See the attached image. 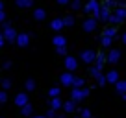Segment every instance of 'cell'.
Listing matches in <instances>:
<instances>
[{
  "mask_svg": "<svg viewBox=\"0 0 126 118\" xmlns=\"http://www.w3.org/2000/svg\"><path fill=\"white\" fill-rule=\"evenodd\" d=\"M33 19L35 20H45L47 19V11H45L43 8H37L35 11H33Z\"/></svg>",
  "mask_w": 126,
  "mask_h": 118,
  "instance_id": "cell-16",
  "label": "cell"
},
{
  "mask_svg": "<svg viewBox=\"0 0 126 118\" xmlns=\"http://www.w3.org/2000/svg\"><path fill=\"white\" fill-rule=\"evenodd\" d=\"M2 68H11V61H6V63H2Z\"/></svg>",
  "mask_w": 126,
  "mask_h": 118,
  "instance_id": "cell-39",
  "label": "cell"
},
{
  "mask_svg": "<svg viewBox=\"0 0 126 118\" xmlns=\"http://www.w3.org/2000/svg\"><path fill=\"white\" fill-rule=\"evenodd\" d=\"M50 107H52L54 111H59V109H63V102L59 100V96H58V98H52V100H50Z\"/></svg>",
  "mask_w": 126,
  "mask_h": 118,
  "instance_id": "cell-18",
  "label": "cell"
},
{
  "mask_svg": "<svg viewBox=\"0 0 126 118\" xmlns=\"http://www.w3.org/2000/svg\"><path fill=\"white\" fill-rule=\"evenodd\" d=\"M15 4L19 8H32L33 6V0H15Z\"/></svg>",
  "mask_w": 126,
  "mask_h": 118,
  "instance_id": "cell-21",
  "label": "cell"
},
{
  "mask_svg": "<svg viewBox=\"0 0 126 118\" xmlns=\"http://www.w3.org/2000/svg\"><path fill=\"white\" fill-rule=\"evenodd\" d=\"M0 39H4V32H2V28H0Z\"/></svg>",
  "mask_w": 126,
  "mask_h": 118,
  "instance_id": "cell-44",
  "label": "cell"
},
{
  "mask_svg": "<svg viewBox=\"0 0 126 118\" xmlns=\"http://www.w3.org/2000/svg\"><path fill=\"white\" fill-rule=\"evenodd\" d=\"M85 13H93L94 17L98 15V11H100V4H98V0H89V2H87L85 4Z\"/></svg>",
  "mask_w": 126,
  "mask_h": 118,
  "instance_id": "cell-3",
  "label": "cell"
},
{
  "mask_svg": "<svg viewBox=\"0 0 126 118\" xmlns=\"http://www.w3.org/2000/svg\"><path fill=\"white\" fill-rule=\"evenodd\" d=\"M115 89H117V92L119 94H126V81H117L115 83Z\"/></svg>",
  "mask_w": 126,
  "mask_h": 118,
  "instance_id": "cell-20",
  "label": "cell"
},
{
  "mask_svg": "<svg viewBox=\"0 0 126 118\" xmlns=\"http://www.w3.org/2000/svg\"><path fill=\"white\" fill-rule=\"evenodd\" d=\"M24 89H26L28 92L35 91V81H33V79H26V83H24Z\"/></svg>",
  "mask_w": 126,
  "mask_h": 118,
  "instance_id": "cell-23",
  "label": "cell"
},
{
  "mask_svg": "<svg viewBox=\"0 0 126 118\" xmlns=\"http://www.w3.org/2000/svg\"><path fill=\"white\" fill-rule=\"evenodd\" d=\"M80 59H82L85 65H91L94 59H96V54H94L93 50H83L82 54H80Z\"/></svg>",
  "mask_w": 126,
  "mask_h": 118,
  "instance_id": "cell-4",
  "label": "cell"
},
{
  "mask_svg": "<svg viewBox=\"0 0 126 118\" xmlns=\"http://www.w3.org/2000/svg\"><path fill=\"white\" fill-rule=\"evenodd\" d=\"M6 102H8V91L2 89V91H0V103H6Z\"/></svg>",
  "mask_w": 126,
  "mask_h": 118,
  "instance_id": "cell-31",
  "label": "cell"
},
{
  "mask_svg": "<svg viewBox=\"0 0 126 118\" xmlns=\"http://www.w3.org/2000/svg\"><path fill=\"white\" fill-rule=\"evenodd\" d=\"M52 44H56V48H58V46H67V39H65L63 35H59V33H58V35L52 39Z\"/></svg>",
  "mask_w": 126,
  "mask_h": 118,
  "instance_id": "cell-15",
  "label": "cell"
},
{
  "mask_svg": "<svg viewBox=\"0 0 126 118\" xmlns=\"http://www.w3.org/2000/svg\"><path fill=\"white\" fill-rule=\"evenodd\" d=\"M72 9H80V8H82V2H80V0H72Z\"/></svg>",
  "mask_w": 126,
  "mask_h": 118,
  "instance_id": "cell-37",
  "label": "cell"
},
{
  "mask_svg": "<svg viewBox=\"0 0 126 118\" xmlns=\"http://www.w3.org/2000/svg\"><path fill=\"white\" fill-rule=\"evenodd\" d=\"M89 89H85V87H82V89H74L72 87V91H71V100H74V102H82L83 98H87L89 96Z\"/></svg>",
  "mask_w": 126,
  "mask_h": 118,
  "instance_id": "cell-2",
  "label": "cell"
},
{
  "mask_svg": "<svg viewBox=\"0 0 126 118\" xmlns=\"http://www.w3.org/2000/svg\"><path fill=\"white\" fill-rule=\"evenodd\" d=\"M110 22H111V24H121V22H124V19L113 11V13H111V17H110Z\"/></svg>",
  "mask_w": 126,
  "mask_h": 118,
  "instance_id": "cell-22",
  "label": "cell"
},
{
  "mask_svg": "<svg viewBox=\"0 0 126 118\" xmlns=\"http://www.w3.org/2000/svg\"><path fill=\"white\" fill-rule=\"evenodd\" d=\"M122 43H124V44H126V32H124V33H122Z\"/></svg>",
  "mask_w": 126,
  "mask_h": 118,
  "instance_id": "cell-42",
  "label": "cell"
},
{
  "mask_svg": "<svg viewBox=\"0 0 126 118\" xmlns=\"http://www.w3.org/2000/svg\"><path fill=\"white\" fill-rule=\"evenodd\" d=\"M30 118H47V114H39V116H30Z\"/></svg>",
  "mask_w": 126,
  "mask_h": 118,
  "instance_id": "cell-41",
  "label": "cell"
},
{
  "mask_svg": "<svg viewBox=\"0 0 126 118\" xmlns=\"http://www.w3.org/2000/svg\"><path fill=\"white\" fill-rule=\"evenodd\" d=\"M63 22H65V28H71L72 24H74V17H72V15L63 17Z\"/></svg>",
  "mask_w": 126,
  "mask_h": 118,
  "instance_id": "cell-26",
  "label": "cell"
},
{
  "mask_svg": "<svg viewBox=\"0 0 126 118\" xmlns=\"http://www.w3.org/2000/svg\"><path fill=\"white\" fill-rule=\"evenodd\" d=\"M74 78L76 76L72 74V72H65V74H61V78H59V81H61V85H65V87H72V81H74Z\"/></svg>",
  "mask_w": 126,
  "mask_h": 118,
  "instance_id": "cell-6",
  "label": "cell"
},
{
  "mask_svg": "<svg viewBox=\"0 0 126 118\" xmlns=\"http://www.w3.org/2000/svg\"><path fill=\"white\" fill-rule=\"evenodd\" d=\"M96 24H98V19L89 17V19L83 20V30H85V32H94V30H96Z\"/></svg>",
  "mask_w": 126,
  "mask_h": 118,
  "instance_id": "cell-5",
  "label": "cell"
},
{
  "mask_svg": "<svg viewBox=\"0 0 126 118\" xmlns=\"http://www.w3.org/2000/svg\"><path fill=\"white\" fill-rule=\"evenodd\" d=\"M106 61H108V54L100 52V54H96V59H94V67L102 70V68H104V65H106Z\"/></svg>",
  "mask_w": 126,
  "mask_h": 118,
  "instance_id": "cell-10",
  "label": "cell"
},
{
  "mask_svg": "<svg viewBox=\"0 0 126 118\" xmlns=\"http://www.w3.org/2000/svg\"><path fill=\"white\" fill-rule=\"evenodd\" d=\"M122 100H124V102H126V94H122Z\"/></svg>",
  "mask_w": 126,
  "mask_h": 118,
  "instance_id": "cell-46",
  "label": "cell"
},
{
  "mask_svg": "<svg viewBox=\"0 0 126 118\" xmlns=\"http://www.w3.org/2000/svg\"><path fill=\"white\" fill-rule=\"evenodd\" d=\"M76 103L74 100H69V102H63V111L65 113H72V111H76Z\"/></svg>",
  "mask_w": 126,
  "mask_h": 118,
  "instance_id": "cell-14",
  "label": "cell"
},
{
  "mask_svg": "<svg viewBox=\"0 0 126 118\" xmlns=\"http://www.w3.org/2000/svg\"><path fill=\"white\" fill-rule=\"evenodd\" d=\"M106 8H117V0H106Z\"/></svg>",
  "mask_w": 126,
  "mask_h": 118,
  "instance_id": "cell-35",
  "label": "cell"
},
{
  "mask_svg": "<svg viewBox=\"0 0 126 118\" xmlns=\"http://www.w3.org/2000/svg\"><path fill=\"white\" fill-rule=\"evenodd\" d=\"M17 46H20V48H26L28 44H30V35H28V33H19V35H17Z\"/></svg>",
  "mask_w": 126,
  "mask_h": 118,
  "instance_id": "cell-8",
  "label": "cell"
},
{
  "mask_svg": "<svg viewBox=\"0 0 126 118\" xmlns=\"http://www.w3.org/2000/svg\"><path fill=\"white\" fill-rule=\"evenodd\" d=\"M2 22H6V11L4 9H0V24Z\"/></svg>",
  "mask_w": 126,
  "mask_h": 118,
  "instance_id": "cell-38",
  "label": "cell"
},
{
  "mask_svg": "<svg viewBox=\"0 0 126 118\" xmlns=\"http://www.w3.org/2000/svg\"><path fill=\"white\" fill-rule=\"evenodd\" d=\"M119 59H121V52L119 50H111L110 54H108V63L115 65V63H119Z\"/></svg>",
  "mask_w": 126,
  "mask_h": 118,
  "instance_id": "cell-12",
  "label": "cell"
},
{
  "mask_svg": "<svg viewBox=\"0 0 126 118\" xmlns=\"http://www.w3.org/2000/svg\"><path fill=\"white\" fill-rule=\"evenodd\" d=\"M47 118H58V114H56V111L52 109V107L47 111Z\"/></svg>",
  "mask_w": 126,
  "mask_h": 118,
  "instance_id": "cell-36",
  "label": "cell"
},
{
  "mask_svg": "<svg viewBox=\"0 0 126 118\" xmlns=\"http://www.w3.org/2000/svg\"><path fill=\"white\" fill-rule=\"evenodd\" d=\"M59 6H65V4H69V0H56Z\"/></svg>",
  "mask_w": 126,
  "mask_h": 118,
  "instance_id": "cell-40",
  "label": "cell"
},
{
  "mask_svg": "<svg viewBox=\"0 0 126 118\" xmlns=\"http://www.w3.org/2000/svg\"><path fill=\"white\" fill-rule=\"evenodd\" d=\"M4 43H6V39H0V48L4 46Z\"/></svg>",
  "mask_w": 126,
  "mask_h": 118,
  "instance_id": "cell-43",
  "label": "cell"
},
{
  "mask_svg": "<svg viewBox=\"0 0 126 118\" xmlns=\"http://www.w3.org/2000/svg\"><path fill=\"white\" fill-rule=\"evenodd\" d=\"M26 103H30L28 94H26V92H19V94L15 96V105H17V107H24Z\"/></svg>",
  "mask_w": 126,
  "mask_h": 118,
  "instance_id": "cell-9",
  "label": "cell"
},
{
  "mask_svg": "<svg viewBox=\"0 0 126 118\" xmlns=\"http://www.w3.org/2000/svg\"><path fill=\"white\" fill-rule=\"evenodd\" d=\"M110 17H111V11H110V8L102 6V8H100V11H98V15L94 17V19L102 20V22H110Z\"/></svg>",
  "mask_w": 126,
  "mask_h": 118,
  "instance_id": "cell-7",
  "label": "cell"
},
{
  "mask_svg": "<svg viewBox=\"0 0 126 118\" xmlns=\"http://www.w3.org/2000/svg\"><path fill=\"white\" fill-rule=\"evenodd\" d=\"M0 87H2L4 91H8L9 87H11V81H9V79H2V85H0Z\"/></svg>",
  "mask_w": 126,
  "mask_h": 118,
  "instance_id": "cell-34",
  "label": "cell"
},
{
  "mask_svg": "<svg viewBox=\"0 0 126 118\" xmlns=\"http://www.w3.org/2000/svg\"><path fill=\"white\" fill-rule=\"evenodd\" d=\"M20 113H22V116H32L33 114V107L30 103H26L24 107H20Z\"/></svg>",
  "mask_w": 126,
  "mask_h": 118,
  "instance_id": "cell-19",
  "label": "cell"
},
{
  "mask_svg": "<svg viewBox=\"0 0 126 118\" xmlns=\"http://www.w3.org/2000/svg\"><path fill=\"white\" fill-rule=\"evenodd\" d=\"M72 87H74V89H82V87H83V78H74Z\"/></svg>",
  "mask_w": 126,
  "mask_h": 118,
  "instance_id": "cell-27",
  "label": "cell"
},
{
  "mask_svg": "<svg viewBox=\"0 0 126 118\" xmlns=\"http://www.w3.org/2000/svg\"><path fill=\"white\" fill-rule=\"evenodd\" d=\"M96 83H98L100 87H104V85L108 83V78H106V76H102V74H100L98 78H96Z\"/></svg>",
  "mask_w": 126,
  "mask_h": 118,
  "instance_id": "cell-30",
  "label": "cell"
},
{
  "mask_svg": "<svg viewBox=\"0 0 126 118\" xmlns=\"http://www.w3.org/2000/svg\"><path fill=\"white\" fill-rule=\"evenodd\" d=\"M80 116H82V118H93L89 109H80Z\"/></svg>",
  "mask_w": 126,
  "mask_h": 118,
  "instance_id": "cell-32",
  "label": "cell"
},
{
  "mask_svg": "<svg viewBox=\"0 0 126 118\" xmlns=\"http://www.w3.org/2000/svg\"><path fill=\"white\" fill-rule=\"evenodd\" d=\"M0 85H2V79H0Z\"/></svg>",
  "mask_w": 126,
  "mask_h": 118,
  "instance_id": "cell-47",
  "label": "cell"
},
{
  "mask_svg": "<svg viewBox=\"0 0 126 118\" xmlns=\"http://www.w3.org/2000/svg\"><path fill=\"white\" fill-rule=\"evenodd\" d=\"M111 39L113 37H106V35H102V39H100V43H102V46H111Z\"/></svg>",
  "mask_w": 126,
  "mask_h": 118,
  "instance_id": "cell-28",
  "label": "cell"
},
{
  "mask_svg": "<svg viewBox=\"0 0 126 118\" xmlns=\"http://www.w3.org/2000/svg\"><path fill=\"white\" fill-rule=\"evenodd\" d=\"M50 28L54 30V32H61L63 28H65V22H63V19H54L50 22Z\"/></svg>",
  "mask_w": 126,
  "mask_h": 118,
  "instance_id": "cell-13",
  "label": "cell"
},
{
  "mask_svg": "<svg viewBox=\"0 0 126 118\" xmlns=\"http://www.w3.org/2000/svg\"><path fill=\"white\" fill-rule=\"evenodd\" d=\"M56 52H58V55H67V46H58Z\"/></svg>",
  "mask_w": 126,
  "mask_h": 118,
  "instance_id": "cell-33",
  "label": "cell"
},
{
  "mask_svg": "<svg viewBox=\"0 0 126 118\" xmlns=\"http://www.w3.org/2000/svg\"><path fill=\"white\" fill-rule=\"evenodd\" d=\"M65 67H67L69 72H74L76 68H78V61H76L72 55H67V57H65Z\"/></svg>",
  "mask_w": 126,
  "mask_h": 118,
  "instance_id": "cell-11",
  "label": "cell"
},
{
  "mask_svg": "<svg viewBox=\"0 0 126 118\" xmlns=\"http://www.w3.org/2000/svg\"><path fill=\"white\" fill-rule=\"evenodd\" d=\"M106 78H108V83H117L119 81V72L117 70H110L106 74Z\"/></svg>",
  "mask_w": 126,
  "mask_h": 118,
  "instance_id": "cell-17",
  "label": "cell"
},
{
  "mask_svg": "<svg viewBox=\"0 0 126 118\" xmlns=\"http://www.w3.org/2000/svg\"><path fill=\"white\" fill-rule=\"evenodd\" d=\"M102 35H106V37H115V35H117V28H106Z\"/></svg>",
  "mask_w": 126,
  "mask_h": 118,
  "instance_id": "cell-24",
  "label": "cell"
},
{
  "mask_svg": "<svg viewBox=\"0 0 126 118\" xmlns=\"http://www.w3.org/2000/svg\"><path fill=\"white\" fill-rule=\"evenodd\" d=\"M2 32H4V39L8 41V43H15L17 41V35H19V33L15 32V28H13L8 20L2 22Z\"/></svg>",
  "mask_w": 126,
  "mask_h": 118,
  "instance_id": "cell-1",
  "label": "cell"
},
{
  "mask_svg": "<svg viewBox=\"0 0 126 118\" xmlns=\"http://www.w3.org/2000/svg\"><path fill=\"white\" fill-rule=\"evenodd\" d=\"M89 74H91V76H93V78H94V79H96V78H98V76H100V68H96V67H91V70H89Z\"/></svg>",
  "mask_w": 126,
  "mask_h": 118,
  "instance_id": "cell-29",
  "label": "cell"
},
{
  "mask_svg": "<svg viewBox=\"0 0 126 118\" xmlns=\"http://www.w3.org/2000/svg\"><path fill=\"white\" fill-rule=\"evenodd\" d=\"M59 94H61V89H58V87H52L50 91H48V96H50V98H58Z\"/></svg>",
  "mask_w": 126,
  "mask_h": 118,
  "instance_id": "cell-25",
  "label": "cell"
},
{
  "mask_svg": "<svg viewBox=\"0 0 126 118\" xmlns=\"http://www.w3.org/2000/svg\"><path fill=\"white\" fill-rule=\"evenodd\" d=\"M0 9H4V2L2 0H0Z\"/></svg>",
  "mask_w": 126,
  "mask_h": 118,
  "instance_id": "cell-45",
  "label": "cell"
}]
</instances>
